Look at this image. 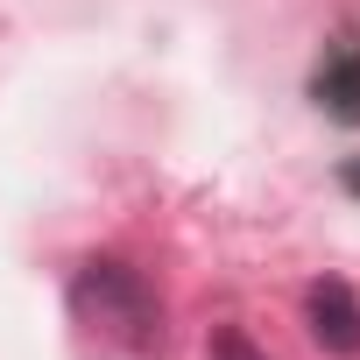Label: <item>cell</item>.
<instances>
[{"label":"cell","instance_id":"cell-1","mask_svg":"<svg viewBox=\"0 0 360 360\" xmlns=\"http://www.w3.org/2000/svg\"><path fill=\"white\" fill-rule=\"evenodd\" d=\"M71 318H78L99 346L134 353V360L162 346V304H155L148 276L127 269V262H113V255H92V262L71 276Z\"/></svg>","mask_w":360,"mask_h":360},{"label":"cell","instance_id":"cell-4","mask_svg":"<svg viewBox=\"0 0 360 360\" xmlns=\"http://www.w3.org/2000/svg\"><path fill=\"white\" fill-rule=\"evenodd\" d=\"M212 360H262V353H255L240 332H219V339H212Z\"/></svg>","mask_w":360,"mask_h":360},{"label":"cell","instance_id":"cell-2","mask_svg":"<svg viewBox=\"0 0 360 360\" xmlns=\"http://www.w3.org/2000/svg\"><path fill=\"white\" fill-rule=\"evenodd\" d=\"M311 332L325 353H360V297L346 283H311Z\"/></svg>","mask_w":360,"mask_h":360},{"label":"cell","instance_id":"cell-5","mask_svg":"<svg viewBox=\"0 0 360 360\" xmlns=\"http://www.w3.org/2000/svg\"><path fill=\"white\" fill-rule=\"evenodd\" d=\"M346 184H353V191H360V169H346Z\"/></svg>","mask_w":360,"mask_h":360},{"label":"cell","instance_id":"cell-3","mask_svg":"<svg viewBox=\"0 0 360 360\" xmlns=\"http://www.w3.org/2000/svg\"><path fill=\"white\" fill-rule=\"evenodd\" d=\"M311 92H318V106L332 120L360 127V43H332L325 64H318V78H311Z\"/></svg>","mask_w":360,"mask_h":360}]
</instances>
